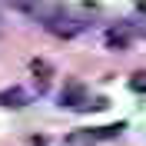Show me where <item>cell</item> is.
Instances as JSON below:
<instances>
[{"label":"cell","instance_id":"cell-4","mask_svg":"<svg viewBox=\"0 0 146 146\" xmlns=\"http://www.w3.org/2000/svg\"><path fill=\"white\" fill-rule=\"evenodd\" d=\"M30 70H33L36 93H46V86H50V76H53V66L46 63V60H33V63H30Z\"/></svg>","mask_w":146,"mask_h":146},{"label":"cell","instance_id":"cell-2","mask_svg":"<svg viewBox=\"0 0 146 146\" xmlns=\"http://www.w3.org/2000/svg\"><path fill=\"white\" fill-rule=\"evenodd\" d=\"M43 27L50 30L53 36H63V40H70V36H76L83 30V23L76 17H70L66 10H56V13H50V17L43 20Z\"/></svg>","mask_w":146,"mask_h":146},{"label":"cell","instance_id":"cell-3","mask_svg":"<svg viewBox=\"0 0 146 146\" xmlns=\"http://www.w3.org/2000/svg\"><path fill=\"white\" fill-rule=\"evenodd\" d=\"M106 50H126L129 40H133V30H129V23H116V27L106 30Z\"/></svg>","mask_w":146,"mask_h":146},{"label":"cell","instance_id":"cell-7","mask_svg":"<svg viewBox=\"0 0 146 146\" xmlns=\"http://www.w3.org/2000/svg\"><path fill=\"white\" fill-rule=\"evenodd\" d=\"M123 129H126V123H113V126H100V129H96V139H100V136H119Z\"/></svg>","mask_w":146,"mask_h":146},{"label":"cell","instance_id":"cell-8","mask_svg":"<svg viewBox=\"0 0 146 146\" xmlns=\"http://www.w3.org/2000/svg\"><path fill=\"white\" fill-rule=\"evenodd\" d=\"M129 86L136 93H146V73H133V80H129Z\"/></svg>","mask_w":146,"mask_h":146},{"label":"cell","instance_id":"cell-1","mask_svg":"<svg viewBox=\"0 0 146 146\" xmlns=\"http://www.w3.org/2000/svg\"><path fill=\"white\" fill-rule=\"evenodd\" d=\"M60 106H66V110H103L106 100L90 103V93H86V86L80 80H66L63 90H60Z\"/></svg>","mask_w":146,"mask_h":146},{"label":"cell","instance_id":"cell-5","mask_svg":"<svg viewBox=\"0 0 146 146\" xmlns=\"http://www.w3.org/2000/svg\"><path fill=\"white\" fill-rule=\"evenodd\" d=\"M63 146H96V129H73L63 136Z\"/></svg>","mask_w":146,"mask_h":146},{"label":"cell","instance_id":"cell-6","mask_svg":"<svg viewBox=\"0 0 146 146\" xmlns=\"http://www.w3.org/2000/svg\"><path fill=\"white\" fill-rule=\"evenodd\" d=\"M0 103L10 110H20V106H27V93L20 90V86H10V90H0Z\"/></svg>","mask_w":146,"mask_h":146},{"label":"cell","instance_id":"cell-9","mask_svg":"<svg viewBox=\"0 0 146 146\" xmlns=\"http://www.w3.org/2000/svg\"><path fill=\"white\" fill-rule=\"evenodd\" d=\"M136 7H139V10H143V13H146V0H136Z\"/></svg>","mask_w":146,"mask_h":146}]
</instances>
